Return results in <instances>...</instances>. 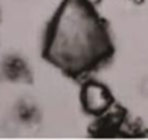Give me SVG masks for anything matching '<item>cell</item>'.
Listing matches in <instances>:
<instances>
[{
  "label": "cell",
  "instance_id": "277c9868",
  "mask_svg": "<svg viewBox=\"0 0 148 140\" xmlns=\"http://www.w3.org/2000/svg\"><path fill=\"white\" fill-rule=\"evenodd\" d=\"M84 2H86L89 6H96L97 3H100V0H84Z\"/></svg>",
  "mask_w": 148,
  "mask_h": 140
},
{
  "label": "cell",
  "instance_id": "3957f363",
  "mask_svg": "<svg viewBox=\"0 0 148 140\" xmlns=\"http://www.w3.org/2000/svg\"><path fill=\"white\" fill-rule=\"evenodd\" d=\"M8 76V69H6V63H0V80H3Z\"/></svg>",
  "mask_w": 148,
  "mask_h": 140
},
{
  "label": "cell",
  "instance_id": "7a4b0ae2",
  "mask_svg": "<svg viewBox=\"0 0 148 140\" xmlns=\"http://www.w3.org/2000/svg\"><path fill=\"white\" fill-rule=\"evenodd\" d=\"M139 91L142 95H148V78L142 79L141 83H139Z\"/></svg>",
  "mask_w": 148,
  "mask_h": 140
},
{
  "label": "cell",
  "instance_id": "6da1fadb",
  "mask_svg": "<svg viewBox=\"0 0 148 140\" xmlns=\"http://www.w3.org/2000/svg\"><path fill=\"white\" fill-rule=\"evenodd\" d=\"M82 104L89 114L102 115L112 107V96L105 85L87 82L82 89Z\"/></svg>",
  "mask_w": 148,
  "mask_h": 140
}]
</instances>
